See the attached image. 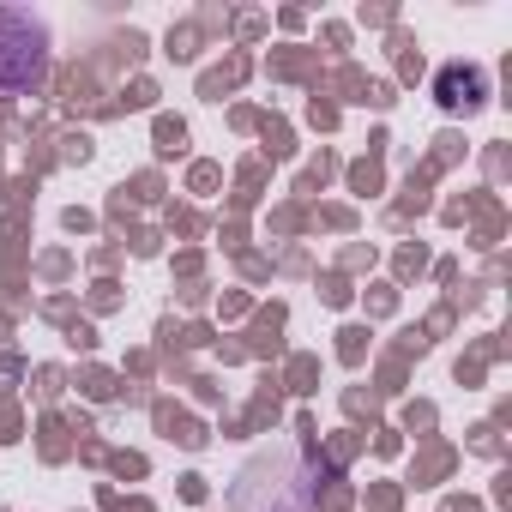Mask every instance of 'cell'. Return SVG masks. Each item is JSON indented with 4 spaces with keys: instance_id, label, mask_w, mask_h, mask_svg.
<instances>
[{
    "instance_id": "6da1fadb",
    "label": "cell",
    "mask_w": 512,
    "mask_h": 512,
    "mask_svg": "<svg viewBox=\"0 0 512 512\" xmlns=\"http://www.w3.org/2000/svg\"><path fill=\"white\" fill-rule=\"evenodd\" d=\"M49 79V25L25 7H0V97H31Z\"/></svg>"
},
{
    "instance_id": "7a4b0ae2",
    "label": "cell",
    "mask_w": 512,
    "mask_h": 512,
    "mask_svg": "<svg viewBox=\"0 0 512 512\" xmlns=\"http://www.w3.org/2000/svg\"><path fill=\"white\" fill-rule=\"evenodd\" d=\"M482 97H488L482 67H446L440 73V109H476Z\"/></svg>"
}]
</instances>
